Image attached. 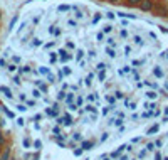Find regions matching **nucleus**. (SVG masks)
I'll return each instance as SVG.
<instances>
[{"label": "nucleus", "instance_id": "f257e3e1", "mask_svg": "<svg viewBox=\"0 0 168 160\" xmlns=\"http://www.w3.org/2000/svg\"><path fill=\"white\" fill-rule=\"evenodd\" d=\"M123 14H143L168 24V0H88Z\"/></svg>", "mask_w": 168, "mask_h": 160}]
</instances>
